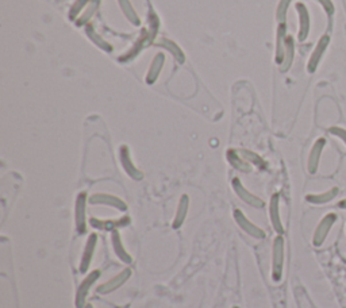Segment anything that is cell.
Returning <instances> with one entry per match:
<instances>
[{
    "label": "cell",
    "mask_w": 346,
    "mask_h": 308,
    "mask_svg": "<svg viewBox=\"0 0 346 308\" xmlns=\"http://www.w3.org/2000/svg\"><path fill=\"white\" fill-rule=\"evenodd\" d=\"M100 274H102L100 270H92V272L87 273L83 281L78 284L77 289H76V295H74V306H76V308H84L87 306L88 294H89V291H91L93 285L96 284V281L100 279Z\"/></svg>",
    "instance_id": "cell-1"
},
{
    "label": "cell",
    "mask_w": 346,
    "mask_h": 308,
    "mask_svg": "<svg viewBox=\"0 0 346 308\" xmlns=\"http://www.w3.org/2000/svg\"><path fill=\"white\" fill-rule=\"evenodd\" d=\"M284 264V240L283 237H277L273 241V255H272V279L278 283L283 276Z\"/></svg>",
    "instance_id": "cell-2"
},
{
    "label": "cell",
    "mask_w": 346,
    "mask_h": 308,
    "mask_svg": "<svg viewBox=\"0 0 346 308\" xmlns=\"http://www.w3.org/2000/svg\"><path fill=\"white\" fill-rule=\"evenodd\" d=\"M234 220L235 223L238 225V227L241 229V230L244 231L245 234H248L249 237H252V238H256V240H264L265 238V231L263 230V229H260L259 226H256L252 222V220L249 219L248 216L245 215L244 212L241 210H234Z\"/></svg>",
    "instance_id": "cell-3"
},
{
    "label": "cell",
    "mask_w": 346,
    "mask_h": 308,
    "mask_svg": "<svg viewBox=\"0 0 346 308\" xmlns=\"http://www.w3.org/2000/svg\"><path fill=\"white\" fill-rule=\"evenodd\" d=\"M130 222H132V219L129 216H122L119 219H96V218H91L89 219V225L95 230L112 233V231L127 227V226L130 225Z\"/></svg>",
    "instance_id": "cell-4"
},
{
    "label": "cell",
    "mask_w": 346,
    "mask_h": 308,
    "mask_svg": "<svg viewBox=\"0 0 346 308\" xmlns=\"http://www.w3.org/2000/svg\"><path fill=\"white\" fill-rule=\"evenodd\" d=\"M130 277H132V269H130V268H126V269H123L122 272L115 274L112 279L107 280L106 283L100 284L98 288H96V292L100 295L112 294V292H115L117 289L121 288L122 285H125V284L129 281Z\"/></svg>",
    "instance_id": "cell-5"
},
{
    "label": "cell",
    "mask_w": 346,
    "mask_h": 308,
    "mask_svg": "<svg viewBox=\"0 0 346 308\" xmlns=\"http://www.w3.org/2000/svg\"><path fill=\"white\" fill-rule=\"evenodd\" d=\"M98 234L96 233H91L88 235L87 242H85V246H84L83 254H81V259H80V266H78V270L80 273L85 274L91 266V262L93 259V254H95V250H96V246H98Z\"/></svg>",
    "instance_id": "cell-6"
},
{
    "label": "cell",
    "mask_w": 346,
    "mask_h": 308,
    "mask_svg": "<svg viewBox=\"0 0 346 308\" xmlns=\"http://www.w3.org/2000/svg\"><path fill=\"white\" fill-rule=\"evenodd\" d=\"M87 196L85 193L78 195L76 205H74V227L78 234L87 233V212H85Z\"/></svg>",
    "instance_id": "cell-7"
},
{
    "label": "cell",
    "mask_w": 346,
    "mask_h": 308,
    "mask_svg": "<svg viewBox=\"0 0 346 308\" xmlns=\"http://www.w3.org/2000/svg\"><path fill=\"white\" fill-rule=\"evenodd\" d=\"M110 241H111L112 250H114V253H115V255H117L118 258L121 259L123 264L132 265L133 257L130 255V253L127 251L126 247H125L122 241V235H121L119 230L112 231L111 235H110Z\"/></svg>",
    "instance_id": "cell-8"
},
{
    "label": "cell",
    "mask_w": 346,
    "mask_h": 308,
    "mask_svg": "<svg viewBox=\"0 0 346 308\" xmlns=\"http://www.w3.org/2000/svg\"><path fill=\"white\" fill-rule=\"evenodd\" d=\"M91 204H106L111 205L114 208H117L119 211H126L127 204L123 200H121L119 197L111 195H93L89 200Z\"/></svg>",
    "instance_id": "cell-9"
},
{
    "label": "cell",
    "mask_w": 346,
    "mask_h": 308,
    "mask_svg": "<svg viewBox=\"0 0 346 308\" xmlns=\"http://www.w3.org/2000/svg\"><path fill=\"white\" fill-rule=\"evenodd\" d=\"M188 207H190L188 196H183L180 203H179V207H177V211H176L173 222H172V229L173 230H179L181 226L184 225V222L187 219V214H188Z\"/></svg>",
    "instance_id": "cell-10"
},
{
    "label": "cell",
    "mask_w": 346,
    "mask_h": 308,
    "mask_svg": "<svg viewBox=\"0 0 346 308\" xmlns=\"http://www.w3.org/2000/svg\"><path fill=\"white\" fill-rule=\"evenodd\" d=\"M234 189L235 192H237V195H238L239 197L245 201V203L253 205V207H256V208H261V207L264 205L263 201L260 200V199H257V197H256L254 195H252V193H249L244 186L241 185V183H239L238 180L234 181Z\"/></svg>",
    "instance_id": "cell-11"
},
{
    "label": "cell",
    "mask_w": 346,
    "mask_h": 308,
    "mask_svg": "<svg viewBox=\"0 0 346 308\" xmlns=\"http://www.w3.org/2000/svg\"><path fill=\"white\" fill-rule=\"evenodd\" d=\"M269 218H271V222H272L273 229L277 231L278 234H281L283 233V226H281V219H280V215H278L277 196H275L272 201H271V205H269Z\"/></svg>",
    "instance_id": "cell-12"
},
{
    "label": "cell",
    "mask_w": 346,
    "mask_h": 308,
    "mask_svg": "<svg viewBox=\"0 0 346 308\" xmlns=\"http://www.w3.org/2000/svg\"><path fill=\"white\" fill-rule=\"evenodd\" d=\"M84 308H95V307H93L92 304H89V303H87V306H85V307H84Z\"/></svg>",
    "instance_id": "cell-13"
}]
</instances>
